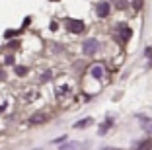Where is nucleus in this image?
<instances>
[{
  "label": "nucleus",
  "mask_w": 152,
  "mask_h": 150,
  "mask_svg": "<svg viewBox=\"0 0 152 150\" xmlns=\"http://www.w3.org/2000/svg\"><path fill=\"white\" fill-rule=\"evenodd\" d=\"M98 49H99V41H98V39H86L84 45H82V51H84L86 55L98 53Z\"/></svg>",
  "instance_id": "obj_1"
},
{
  "label": "nucleus",
  "mask_w": 152,
  "mask_h": 150,
  "mask_svg": "<svg viewBox=\"0 0 152 150\" xmlns=\"http://www.w3.org/2000/svg\"><path fill=\"white\" fill-rule=\"evenodd\" d=\"M66 27L72 33H82L84 31V22H80V20H66Z\"/></svg>",
  "instance_id": "obj_2"
},
{
  "label": "nucleus",
  "mask_w": 152,
  "mask_h": 150,
  "mask_svg": "<svg viewBox=\"0 0 152 150\" xmlns=\"http://www.w3.org/2000/svg\"><path fill=\"white\" fill-rule=\"evenodd\" d=\"M45 121H47V115L45 113H35V115H31L29 125H41V123H45Z\"/></svg>",
  "instance_id": "obj_3"
},
{
  "label": "nucleus",
  "mask_w": 152,
  "mask_h": 150,
  "mask_svg": "<svg viewBox=\"0 0 152 150\" xmlns=\"http://www.w3.org/2000/svg\"><path fill=\"white\" fill-rule=\"evenodd\" d=\"M107 14H109V4L107 2H102V4L98 6V16L99 18H105Z\"/></svg>",
  "instance_id": "obj_4"
},
{
  "label": "nucleus",
  "mask_w": 152,
  "mask_h": 150,
  "mask_svg": "<svg viewBox=\"0 0 152 150\" xmlns=\"http://www.w3.org/2000/svg\"><path fill=\"white\" fill-rule=\"evenodd\" d=\"M131 33H133V31H131L127 26H123V27H121V33H119V39H121V43H125V41L131 37Z\"/></svg>",
  "instance_id": "obj_5"
},
{
  "label": "nucleus",
  "mask_w": 152,
  "mask_h": 150,
  "mask_svg": "<svg viewBox=\"0 0 152 150\" xmlns=\"http://www.w3.org/2000/svg\"><path fill=\"white\" fill-rule=\"evenodd\" d=\"M92 76H94L96 80H102L103 78V68L102 66H94V68H92Z\"/></svg>",
  "instance_id": "obj_6"
},
{
  "label": "nucleus",
  "mask_w": 152,
  "mask_h": 150,
  "mask_svg": "<svg viewBox=\"0 0 152 150\" xmlns=\"http://www.w3.org/2000/svg\"><path fill=\"white\" fill-rule=\"evenodd\" d=\"M94 123V119H92V117H88V119H82V121H78V123L74 125L76 129H84V127H88V125H92Z\"/></svg>",
  "instance_id": "obj_7"
},
{
  "label": "nucleus",
  "mask_w": 152,
  "mask_h": 150,
  "mask_svg": "<svg viewBox=\"0 0 152 150\" xmlns=\"http://www.w3.org/2000/svg\"><path fill=\"white\" fill-rule=\"evenodd\" d=\"M137 150H152V140H142L137 146Z\"/></svg>",
  "instance_id": "obj_8"
},
{
  "label": "nucleus",
  "mask_w": 152,
  "mask_h": 150,
  "mask_svg": "<svg viewBox=\"0 0 152 150\" xmlns=\"http://www.w3.org/2000/svg\"><path fill=\"white\" fill-rule=\"evenodd\" d=\"M142 129H144V131H146V132H150V135H152V121H144Z\"/></svg>",
  "instance_id": "obj_9"
},
{
  "label": "nucleus",
  "mask_w": 152,
  "mask_h": 150,
  "mask_svg": "<svg viewBox=\"0 0 152 150\" xmlns=\"http://www.w3.org/2000/svg\"><path fill=\"white\" fill-rule=\"evenodd\" d=\"M107 129H109V123H103L102 127L98 129V132H99V135H105V132H107Z\"/></svg>",
  "instance_id": "obj_10"
},
{
  "label": "nucleus",
  "mask_w": 152,
  "mask_h": 150,
  "mask_svg": "<svg viewBox=\"0 0 152 150\" xmlns=\"http://www.w3.org/2000/svg\"><path fill=\"white\" fill-rule=\"evenodd\" d=\"M146 57H148V62L152 64V47H146Z\"/></svg>",
  "instance_id": "obj_11"
},
{
  "label": "nucleus",
  "mask_w": 152,
  "mask_h": 150,
  "mask_svg": "<svg viewBox=\"0 0 152 150\" xmlns=\"http://www.w3.org/2000/svg\"><path fill=\"white\" fill-rule=\"evenodd\" d=\"M64 138H66V137H58V138H57V140H53V142H57V144H61V142H63V140H64Z\"/></svg>",
  "instance_id": "obj_12"
},
{
  "label": "nucleus",
  "mask_w": 152,
  "mask_h": 150,
  "mask_svg": "<svg viewBox=\"0 0 152 150\" xmlns=\"http://www.w3.org/2000/svg\"><path fill=\"white\" fill-rule=\"evenodd\" d=\"M4 109H6V103H4V102H0V111H4Z\"/></svg>",
  "instance_id": "obj_13"
},
{
  "label": "nucleus",
  "mask_w": 152,
  "mask_h": 150,
  "mask_svg": "<svg viewBox=\"0 0 152 150\" xmlns=\"http://www.w3.org/2000/svg\"><path fill=\"white\" fill-rule=\"evenodd\" d=\"M103 150H115V148H103Z\"/></svg>",
  "instance_id": "obj_14"
}]
</instances>
